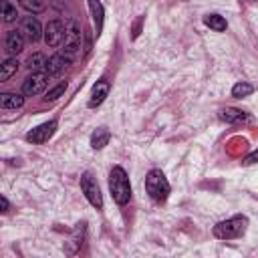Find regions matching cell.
<instances>
[{
	"label": "cell",
	"instance_id": "obj_18",
	"mask_svg": "<svg viewBox=\"0 0 258 258\" xmlns=\"http://www.w3.org/2000/svg\"><path fill=\"white\" fill-rule=\"evenodd\" d=\"M16 71H18V60H16V56H8V58L0 64V81H8Z\"/></svg>",
	"mask_w": 258,
	"mask_h": 258
},
{
	"label": "cell",
	"instance_id": "obj_13",
	"mask_svg": "<svg viewBox=\"0 0 258 258\" xmlns=\"http://www.w3.org/2000/svg\"><path fill=\"white\" fill-rule=\"evenodd\" d=\"M89 8H91V16H93V24H95V34L99 36L103 30V22H105V10L103 4L99 0H89Z\"/></svg>",
	"mask_w": 258,
	"mask_h": 258
},
{
	"label": "cell",
	"instance_id": "obj_1",
	"mask_svg": "<svg viewBox=\"0 0 258 258\" xmlns=\"http://www.w3.org/2000/svg\"><path fill=\"white\" fill-rule=\"evenodd\" d=\"M109 189H111L113 200L119 206L129 204V200H131V183H129L127 171L121 165H115L111 169V173H109Z\"/></svg>",
	"mask_w": 258,
	"mask_h": 258
},
{
	"label": "cell",
	"instance_id": "obj_7",
	"mask_svg": "<svg viewBox=\"0 0 258 258\" xmlns=\"http://www.w3.org/2000/svg\"><path fill=\"white\" fill-rule=\"evenodd\" d=\"M18 30L22 32V36H24L28 42H38L40 36H44L42 26H40V22H38L36 16H24V18L20 20Z\"/></svg>",
	"mask_w": 258,
	"mask_h": 258
},
{
	"label": "cell",
	"instance_id": "obj_22",
	"mask_svg": "<svg viewBox=\"0 0 258 258\" xmlns=\"http://www.w3.org/2000/svg\"><path fill=\"white\" fill-rule=\"evenodd\" d=\"M16 16H18L16 6L12 2H8V0H2V18H4V22H14Z\"/></svg>",
	"mask_w": 258,
	"mask_h": 258
},
{
	"label": "cell",
	"instance_id": "obj_25",
	"mask_svg": "<svg viewBox=\"0 0 258 258\" xmlns=\"http://www.w3.org/2000/svg\"><path fill=\"white\" fill-rule=\"evenodd\" d=\"M0 202H2V212H8V208H10V204H8V200H6L4 196H2V198H0Z\"/></svg>",
	"mask_w": 258,
	"mask_h": 258
},
{
	"label": "cell",
	"instance_id": "obj_4",
	"mask_svg": "<svg viewBox=\"0 0 258 258\" xmlns=\"http://www.w3.org/2000/svg\"><path fill=\"white\" fill-rule=\"evenodd\" d=\"M145 189H147L149 198L153 202H157V204L165 202L169 198V191H171L169 181H167V177L163 175L161 169H151L147 173V177H145Z\"/></svg>",
	"mask_w": 258,
	"mask_h": 258
},
{
	"label": "cell",
	"instance_id": "obj_3",
	"mask_svg": "<svg viewBox=\"0 0 258 258\" xmlns=\"http://www.w3.org/2000/svg\"><path fill=\"white\" fill-rule=\"evenodd\" d=\"M248 228V218L242 216V214H236L228 220H222L214 226V236L220 238V240H234V238H240L244 236Z\"/></svg>",
	"mask_w": 258,
	"mask_h": 258
},
{
	"label": "cell",
	"instance_id": "obj_23",
	"mask_svg": "<svg viewBox=\"0 0 258 258\" xmlns=\"http://www.w3.org/2000/svg\"><path fill=\"white\" fill-rule=\"evenodd\" d=\"M64 91H67V83H58L56 87H52V89L46 93V97H44V99H46V101H56L58 97H62V93H64Z\"/></svg>",
	"mask_w": 258,
	"mask_h": 258
},
{
	"label": "cell",
	"instance_id": "obj_9",
	"mask_svg": "<svg viewBox=\"0 0 258 258\" xmlns=\"http://www.w3.org/2000/svg\"><path fill=\"white\" fill-rule=\"evenodd\" d=\"M56 127H58L56 121H46V123L34 127L32 131H28V133H26V141H30V143H38V145H40V143H46V141L54 135Z\"/></svg>",
	"mask_w": 258,
	"mask_h": 258
},
{
	"label": "cell",
	"instance_id": "obj_8",
	"mask_svg": "<svg viewBox=\"0 0 258 258\" xmlns=\"http://www.w3.org/2000/svg\"><path fill=\"white\" fill-rule=\"evenodd\" d=\"M64 38V24L58 20V18H52L46 22L44 26V42L50 46V48H56Z\"/></svg>",
	"mask_w": 258,
	"mask_h": 258
},
{
	"label": "cell",
	"instance_id": "obj_5",
	"mask_svg": "<svg viewBox=\"0 0 258 258\" xmlns=\"http://www.w3.org/2000/svg\"><path fill=\"white\" fill-rule=\"evenodd\" d=\"M81 189L93 208H97V210L103 208V194H101V187H99V183L91 171H85L81 175Z\"/></svg>",
	"mask_w": 258,
	"mask_h": 258
},
{
	"label": "cell",
	"instance_id": "obj_19",
	"mask_svg": "<svg viewBox=\"0 0 258 258\" xmlns=\"http://www.w3.org/2000/svg\"><path fill=\"white\" fill-rule=\"evenodd\" d=\"M46 62L48 58L42 54V52H34L30 58H28V69L32 73H40V71H46Z\"/></svg>",
	"mask_w": 258,
	"mask_h": 258
},
{
	"label": "cell",
	"instance_id": "obj_24",
	"mask_svg": "<svg viewBox=\"0 0 258 258\" xmlns=\"http://www.w3.org/2000/svg\"><path fill=\"white\" fill-rule=\"evenodd\" d=\"M242 163H244V165H252V163H258V149H254V151H252V153H250V155H248V157H246Z\"/></svg>",
	"mask_w": 258,
	"mask_h": 258
},
{
	"label": "cell",
	"instance_id": "obj_21",
	"mask_svg": "<svg viewBox=\"0 0 258 258\" xmlns=\"http://www.w3.org/2000/svg\"><path fill=\"white\" fill-rule=\"evenodd\" d=\"M20 6L24 10H28L30 14H38L46 10V2L44 0H20Z\"/></svg>",
	"mask_w": 258,
	"mask_h": 258
},
{
	"label": "cell",
	"instance_id": "obj_17",
	"mask_svg": "<svg viewBox=\"0 0 258 258\" xmlns=\"http://www.w3.org/2000/svg\"><path fill=\"white\" fill-rule=\"evenodd\" d=\"M204 24L210 26L212 30H216V32H224V30L228 28L226 18L220 16V14H206V16H204Z\"/></svg>",
	"mask_w": 258,
	"mask_h": 258
},
{
	"label": "cell",
	"instance_id": "obj_6",
	"mask_svg": "<svg viewBox=\"0 0 258 258\" xmlns=\"http://www.w3.org/2000/svg\"><path fill=\"white\" fill-rule=\"evenodd\" d=\"M48 73L46 71H40V73H32L24 79L22 83V95L24 97H34V95H40L46 85H48Z\"/></svg>",
	"mask_w": 258,
	"mask_h": 258
},
{
	"label": "cell",
	"instance_id": "obj_11",
	"mask_svg": "<svg viewBox=\"0 0 258 258\" xmlns=\"http://www.w3.org/2000/svg\"><path fill=\"white\" fill-rule=\"evenodd\" d=\"M109 91H111V85H109V81H105V79H101V81H97L95 85H93V91H91V99H89V107L91 109H95V107H99L105 99H107V95H109Z\"/></svg>",
	"mask_w": 258,
	"mask_h": 258
},
{
	"label": "cell",
	"instance_id": "obj_2",
	"mask_svg": "<svg viewBox=\"0 0 258 258\" xmlns=\"http://www.w3.org/2000/svg\"><path fill=\"white\" fill-rule=\"evenodd\" d=\"M83 46V28L75 18L64 22V38H62V54L75 60Z\"/></svg>",
	"mask_w": 258,
	"mask_h": 258
},
{
	"label": "cell",
	"instance_id": "obj_20",
	"mask_svg": "<svg viewBox=\"0 0 258 258\" xmlns=\"http://www.w3.org/2000/svg\"><path fill=\"white\" fill-rule=\"evenodd\" d=\"M252 93H254V87H252L250 83H246V81L236 83V85L232 87V97H234V99H244V97H248V95H252Z\"/></svg>",
	"mask_w": 258,
	"mask_h": 258
},
{
	"label": "cell",
	"instance_id": "obj_14",
	"mask_svg": "<svg viewBox=\"0 0 258 258\" xmlns=\"http://www.w3.org/2000/svg\"><path fill=\"white\" fill-rule=\"evenodd\" d=\"M71 64V58L69 56H64L62 52H58V54H52L50 58H48V62H46V73L48 75H56V73H60L64 67H69Z\"/></svg>",
	"mask_w": 258,
	"mask_h": 258
},
{
	"label": "cell",
	"instance_id": "obj_15",
	"mask_svg": "<svg viewBox=\"0 0 258 258\" xmlns=\"http://www.w3.org/2000/svg\"><path fill=\"white\" fill-rule=\"evenodd\" d=\"M109 139H111L109 129H107V127H99V129H95L93 135H91V147H93V149H103V147L109 143Z\"/></svg>",
	"mask_w": 258,
	"mask_h": 258
},
{
	"label": "cell",
	"instance_id": "obj_10",
	"mask_svg": "<svg viewBox=\"0 0 258 258\" xmlns=\"http://www.w3.org/2000/svg\"><path fill=\"white\" fill-rule=\"evenodd\" d=\"M24 42H26V38L22 36L20 30H8L6 36H4V50H6L10 56H16L18 52H22Z\"/></svg>",
	"mask_w": 258,
	"mask_h": 258
},
{
	"label": "cell",
	"instance_id": "obj_16",
	"mask_svg": "<svg viewBox=\"0 0 258 258\" xmlns=\"http://www.w3.org/2000/svg\"><path fill=\"white\" fill-rule=\"evenodd\" d=\"M24 105V97L16 93H2L0 95V107L2 109H18Z\"/></svg>",
	"mask_w": 258,
	"mask_h": 258
},
{
	"label": "cell",
	"instance_id": "obj_12",
	"mask_svg": "<svg viewBox=\"0 0 258 258\" xmlns=\"http://www.w3.org/2000/svg\"><path fill=\"white\" fill-rule=\"evenodd\" d=\"M220 119L226 121V123H252V115L242 111V109H236V107H226L220 111Z\"/></svg>",
	"mask_w": 258,
	"mask_h": 258
}]
</instances>
